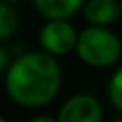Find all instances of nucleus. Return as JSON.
Segmentation results:
<instances>
[{
    "label": "nucleus",
    "mask_w": 122,
    "mask_h": 122,
    "mask_svg": "<svg viewBox=\"0 0 122 122\" xmlns=\"http://www.w3.org/2000/svg\"><path fill=\"white\" fill-rule=\"evenodd\" d=\"M61 84V68L52 54L29 52L9 66L5 86L15 102L29 108L45 106L56 97Z\"/></svg>",
    "instance_id": "1"
},
{
    "label": "nucleus",
    "mask_w": 122,
    "mask_h": 122,
    "mask_svg": "<svg viewBox=\"0 0 122 122\" xmlns=\"http://www.w3.org/2000/svg\"><path fill=\"white\" fill-rule=\"evenodd\" d=\"M79 57L92 66H111L120 57V41L106 27L92 25L84 29L76 40Z\"/></svg>",
    "instance_id": "2"
},
{
    "label": "nucleus",
    "mask_w": 122,
    "mask_h": 122,
    "mask_svg": "<svg viewBox=\"0 0 122 122\" xmlns=\"http://www.w3.org/2000/svg\"><path fill=\"white\" fill-rule=\"evenodd\" d=\"M77 32L66 20H50L40 32V41L47 54H66L76 47Z\"/></svg>",
    "instance_id": "3"
},
{
    "label": "nucleus",
    "mask_w": 122,
    "mask_h": 122,
    "mask_svg": "<svg viewBox=\"0 0 122 122\" xmlns=\"http://www.w3.org/2000/svg\"><path fill=\"white\" fill-rule=\"evenodd\" d=\"M102 108L92 95H74L59 110L56 122H101Z\"/></svg>",
    "instance_id": "4"
},
{
    "label": "nucleus",
    "mask_w": 122,
    "mask_h": 122,
    "mask_svg": "<svg viewBox=\"0 0 122 122\" xmlns=\"http://www.w3.org/2000/svg\"><path fill=\"white\" fill-rule=\"evenodd\" d=\"M84 16L92 25L106 27L117 22L120 16V5L117 0H88L84 5Z\"/></svg>",
    "instance_id": "5"
},
{
    "label": "nucleus",
    "mask_w": 122,
    "mask_h": 122,
    "mask_svg": "<svg viewBox=\"0 0 122 122\" xmlns=\"http://www.w3.org/2000/svg\"><path fill=\"white\" fill-rule=\"evenodd\" d=\"M34 5L49 20H66L79 11L83 0H34Z\"/></svg>",
    "instance_id": "6"
},
{
    "label": "nucleus",
    "mask_w": 122,
    "mask_h": 122,
    "mask_svg": "<svg viewBox=\"0 0 122 122\" xmlns=\"http://www.w3.org/2000/svg\"><path fill=\"white\" fill-rule=\"evenodd\" d=\"M18 18L11 5L0 2V40H5L16 30Z\"/></svg>",
    "instance_id": "7"
},
{
    "label": "nucleus",
    "mask_w": 122,
    "mask_h": 122,
    "mask_svg": "<svg viewBox=\"0 0 122 122\" xmlns=\"http://www.w3.org/2000/svg\"><path fill=\"white\" fill-rule=\"evenodd\" d=\"M108 97L117 110H122V70H117L111 77L108 86Z\"/></svg>",
    "instance_id": "8"
},
{
    "label": "nucleus",
    "mask_w": 122,
    "mask_h": 122,
    "mask_svg": "<svg viewBox=\"0 0 122 122\" xmlns=\"http://www.w3.org/2000/svg\"><path fill=\"white\" fill-rule=\"evenodd\" d=\"M7 52H5L2 47H0V72H4L5 70V66H7Z\"/></svg>",
    "instance_id": "9"
},
{
    "label": "nucleus",
    "mask_w": 122,
    "mask_h": 122,
    "mask_svg": "<svg viewBox=\"0 0 122 122\" xmlns=\"http://www.w3.org/2000/svg\"><path fill=\"white\" fill-rule=\"evenodd\" d=\"M30 122H56V118L49 117V115H40V117H34Z\"/></svg>",
    "instance_id": "10"
},
{
    "label": "nucleus",
    "mask_w": 122,
    "mask_h": 122,
    "mask_svg": "<svg viewBox=\"0 0 122 122\" xmlns=\"http://www.w3.org/2000/svg\"><path fill=\"white\" fill-rule=\"evenodd\" d=\"M4 2H20V0H4Z\"/></svg>",
    "instance_id": "11"
},
{
    "label": "nucleus",
    "mask_w": 122,
    "mask_h": 122,
    "mask_svg": "<svg viewBox=\"0 0 122 122\" xmlns=\"http://www.w3.org/2000/svg\"><path fill=\"white\" fill-rule=\"evenodd\" d=\"M0 122H7V120H5V118H4V117H0Z\"/></svg>",
    "instance_id": "12"
},
{
    "label": "nucleus",
    "mask_w": 122,
    "mask_h": 122,
    "mask_svg": "<svg viewBox=\"0 0 122 122\" xmlns=\"http://www.w3.org/2000/svg\"><path fill=\"white\" fill-rule=\"evenodd\" d=\"M115 122H122V120H120V118H117V120H115Z\"/></svg>",
    "instance_id": "13"
}]
</instances>
